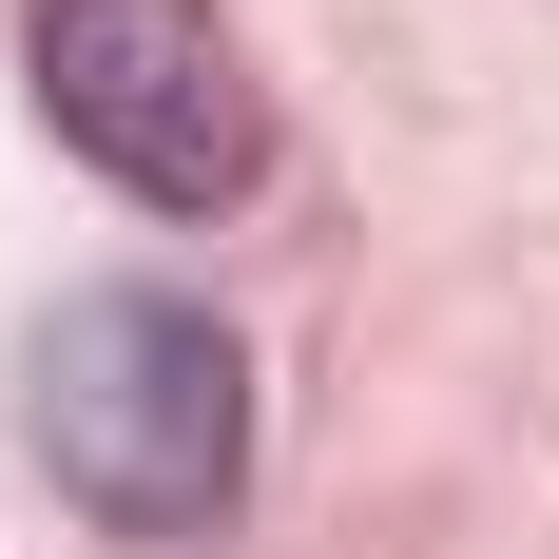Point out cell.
I'll return each mask as SVG.
<instances>
[{
    "label": "cell",
    "mask_w": 559,
    "mask_h": 559,
    "mask_svg": "<svg viewBox=\"0 0 559 559\" xmlns=\"http://www.w3.org/2000/svg\"><path fill=\"white\" fill-rule=\"evenodd\" d=\"M39 116L135 213H231L271 174V97L213 39V0H39Z\"/></svg>",
    "instance_id": "2"
},
{
    "label": "cell",
    "mask_w": 559,
    "mask_h": 559,
    "mask_svg": "<svg viewBox=\"0 0 559 559\" xmlns=\"http://www.w3.org/2000/svg\"><path fill=\"white\" fill-rule=\"evenodd\" d=\"M39 463L116 540H213L231 483H251V367H231V329L174 309V289H78L39 329Z\"/></svg>",
    "instance_id": "1"
}]
</instances>
